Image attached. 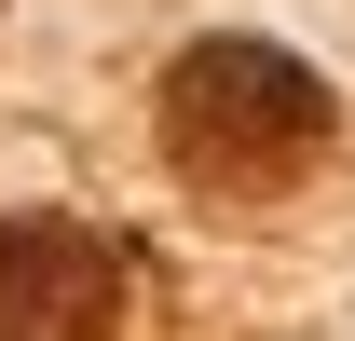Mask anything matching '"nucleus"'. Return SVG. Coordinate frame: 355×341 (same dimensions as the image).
<instances>
[{
    "instance_id": "f257e3e1",
    "label": "nucleus",
    "mask_w": 355,
    "mask_h": 341,
    "mask_svg": "<svg viewBox=\"0 0 355 341\" xmlns=\"http://www.w3.org/2000/svg\"><path fill=\"white\" fill-rule=\"evenodd\" d=\"M314 150H328V82H314L301 55H273V42L178 55V82H164V164L191 177V191L273 205V191L314 177Z\"/></svg>"
},
{
    "instance_id": "f03ea898",
    "label": "nucleus",
    "mask_w": 355,
    "mask_h": 341,
    "mask_svg": "<svg viewBox=\"0 0 355 341\" xmlns=\"http://www.w3.org/2000/svg\"><path fill=\"white\" fill-rule=\"evenodd\" d=\"M110 300L123 273L83 218H0V341H96Z\"/></svg>"
}]
</instances>
